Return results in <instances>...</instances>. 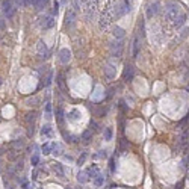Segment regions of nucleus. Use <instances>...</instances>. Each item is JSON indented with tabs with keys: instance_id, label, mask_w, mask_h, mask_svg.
<instances>
[{
	"instance_id": "obj_35",
	"label": "nucleus",
	"mask_w": 189,
	"mask_h": 189,
	"mask_svg": "<svg viewBox=\"0 0 189 189\" xmlns=\"http://www.w3.org/2000/svg\"><path fill=\"white\" fill-rule=\"evenodd\" d=\"M96 157H107V151H106V150H100Z\"/></svg>"
},
{
	"instance_id": "obj_23",
	"label": "nucleus",
	"mask_w": 189,
	"mask_h": 189,
	"mask_svg": "<svg viewBox=\"0 0 189 189\" xmlns=\"http://www.w3.org/2000/svg\"><path fill=\"white\" fill-rule=\"evenodd\" d=\"M24 145V141L23 139H15L14 142H12V147L15 148V150H18V148H21Z\"/></svg>"
},
{
	"instance_id": "obj_37",
	"label": "nucleus",
	"mask_w": 189,
	"mask_h": 189,
	"mask_svg": "<svg viewBox=\"0 0 189 189\" xmlns=\"http://www.w3.org/2000/svg\"><path fill=\"white\" fill-rule=\"evenodd\" d=\"M23 189H33V185H32V183H24V185H23Z\"/></svg>"
},
{
	"instance_id": "obj_43",
	"label": "nucleus",
	"mask_w": 189,
	"mask_h": 189,
	"mask_svg": "<svg viewBox=\"0 0 189 189\" xmlns=\"http://www.w3.org/2000/svg\"><path fill=\"white\" fill-rule=\"evenodd\" d=\"M0 41H2V33H0Z\"/></svg>"
},
{
	"instance_id": "obj_26",
	"label": "nucleus",
	"mask_w": 189,
	"mask_h": 189,
	"mask_svg": "<svg viewBox=\"0 0 189 189\" xmlns=\"http://www.w3.org/2000/svg\"><path fill=\"white\" fill-rule=\"evenodd\" d=\"M52 150H53V145H52V144H44V145H43V153H44V154H50Z\"/></svg>"
},
{
	"instance_id": "obj_25",
	"label": "nucleus",
	"mask_w": 189,
	"mask_h": 189,
	"mask_svg": "<svg viewBox=\"0 0 189 189\" xmlns=\"http://www.w3.org/2000/svg\"><path fill=\"white\" fill-rule=\"evenodd\" d=\"M52 133V126H49V124H45V126H43V129H41V135L44 136V135H50Z\"/></svg>"
},
{
	"instance_id": "obj_6",
	"label": "nucleus",
	"mask_w": 189,
	"mask_h": 189,
	"mask_svg": "<svg viewBox=\"0 0 189 189\" xmlns=\"http://www.w3.org/2000/svg\"><path fill=\"white\" fill-rule=\"evenodd\" d=\"M130 9V6L129 5H121V3H113V11H115V18H120V17H123L127 11Z\"/></svg>"
},
{
	"instance_id": "obj_39",
	"label": "nucleus",
	"mask_w": 189,
	"mask_h": 189,
	"mask_svg": "<svg viewBox=\"0 0 189 189\" xmlns=\"http://www.w3.org/2000/svg\"><path fill=\"white\" fill-rule=\"evenodd\" d=\"M14 2H15V6H24L23 0H14Z\"/></svg>"
},
{
	"instance_id": "obj_33",
	"label": "nucleus",
	"mask_w": 189,
	"mask_h": 189,
	"mask_svg": "<svg viewBox=\"0 0 189 189\" xmlns=\"http://www.w3.org/2000/svg\"><path fill=\"white\" fill-rule=\"evenodd\" d=\"M52 76H53V73H49V76H47L45 82H44V86H49V85L52 83Z\"/></svg>"
},
{
	"instance_id": "obj_4",
	"label": "nucleus",
	"mask_w": 189,
	"mask_h": 189,
	"mask_svg": "<svg viewBox=\"0 0 189 189\" xmlns=\"http://www.w3.org/2000/svg\"><path fill=\"white\" fill-rule=\"evenodd\" d=\"M123 49H124V43L121 39H115L113 43H111V55L113 58H120L123 55Z\"/></svg>"
},
{
	"instance_id": "obj_29",
	"label": "nucleus",
	"mask_w": 189,
	"mask_h": 189,
	"mask_svg": "<svg viewBox=\"0 0 189 189\" xmlns=\"http://www.w3.org/2000/svg\"><path fill=\"white\" fill-rule=\"evenodd\" d=\"M30 162H32V166H38V164H39V156H38V154H33L32 159H30Z\"/></svg>"
},
{
	"instance_id": "obj_22",
	"label": "nucleus",
	"mask_w": 189,
	"mask_h": 189,
	"mask_svg": "<svg viewBox=\"0 0 189 189\" xmlns=\"http://www.w3.org/2000/svg\"><path fill=\"white\" fill-rule=\"evenodd\" d=\"M92 138V130H86V132H83V135H82V139L85 141V142H89V139Z\"/></svg>"
},
{
	"instance_id": "obj_27",
	"label": "nucleus",
	"mask_w": 189,
	"mask_h": 189,
	"mask_svg": "<svg viewBox=\"0 0 189 189\" xmlns=\"http://www.w3.org/2000/svg\"><path fill=\"white\" fill-rule=\"evenodd\" d=\"M64 80H65L64 74H59V76H58V85L62 88V89H65V82H64Z\"/></svg>"
},
{
	"instance_id": "obj_30",
	"label": "nucleus",
	"mask_w": 189,
	"mask_h": 189,
	"mask_svg": "<svg viewBox=\"0 0 189 189\" xmlns=\"http://www.w3.org/2000/svg\"><path fill=\"white\" fill-rule=\"evenodd\" d=\"M45 115H47V118L52 117V104H50L49 102L45 103Z\"/></svg>"
},
{
	"instance_id": "obj_18",
	"label": "nucleus",
	"mask_w": 189,
	"mask_h": 189,
	"mask_svg": "<svg viewBox=\"0 0 189 189\" xmlns=\"http://www.w3.org/2000/svg\"><path fill=\"white\" fill-rule=\"evenodd\" d=\"M47 2H49V0H33V3H32V5L35 6V9L39 11V9H43L44 6L47 5Z\"/></svg>"
},
{
	"instance_id": "obj_12",
	"label": "nucleus",
	"mask_w": 189,
	"mask_h": 189,
	"mask_svg": "<svg viewBox=\"0 0 189 189\" xmlns=\"http://www.w3.org/2000/svg\"><path fill=\"white\" fill-rule=\"evenodd\" d=\"M112 35H113V38H115V39H121V38L126 35V32H124L123 27H120V26H115V27L112 29Z\"/></svg>"
},
{
	"instance_id": "obj_5",
	"label": "nucleus",
	"mask_w": 189,
	"mask_h": 189,
	"mask_svg": "<svg viewBox=\"0 0 189 189\" xmlns=\"http://www.w3.org/2000/svg\"><path fill=\"white\" fill-rule=\"evenodd\" d=\"M77 20V11L74 8H68L67 9V14H65V24L67 26H73Z\"/></svg>"
},
{
	"instance_id": "obj_44",
	"label": "nucleus",
	"mask_w": 189,
	"mask_h": 189,
	"mask_svg": "<svg viewBox=\"0 0 189 189\" xmlns=\"http://www.w3.org/2000/svg\"><path fill=\"white\" fill-rule=\"evenodd\" d=\"M0 85H2V77H0Z\"/></svg>"
},
{
	"instance_id": "obj_10",
	"label": "nucleus",
	"mask_w": 189,
	"mask_h": 189,
	"mask_svg": "<svg viewBox=\"0 0 189 189\" xmlns=\"http://www.w3.org/2000/svg\"><path fill=\"white\" fill-rule=\"evenodd\" d=\"M36 52L38 55L41 58H47V55H49V49H47V44L43 41V39H39V41L36 43Z\"/></svg>"
},
{
	"instance_id": "obj_11",
	"label": "nucleus",
	"mask_w": 189,
	"mask_h": 189,
	"mask_svg": "<svg viewBox=\"0 0 189 189\" xmlns=\"http://www.w3.org/2000/svg\"><path fill=\"white\" fill-rule=\"evenodd\" d=\"M186 21H188V15H186V14H180V15L177 17V20L174 21V27H175V29L183 27V26L186 24Z\"/></svg>"
},
{
	"instance_id": "obj_32",
	"label": "nucleus",
	"mask_w": 189,
	"mask_h": 189,
	"mask_svg": "<svg viewBox=\"0 0 189 189\" xmlns=\"http://www.w3.org/2000/svg\"><path fill=\"white\" fill-rule=\"evenodd\" d=\"M85 160H86V153H82V156L77 159V165H79V166H80V165H83V164H85Z\"/></svg>"
},
{
	"instance_id": "obj_38",
	"label": "nucleus",
	"mask_w": 189,
	"mask_h": 189,
	"mask_svg": "<svg viewBox=\"0 0 189 189\" xmlns=\"http://www.w3.org/2000/svg\"><path fill=\"white\" fill-rule=\"evenodd\" d=\"M23 3H24V6H30L33 3V0H23Z\"/></svg>"
},
{
	"instance_id": "obj_36",
	"label": "nucleus",
	"mask_w": 189,
	"mask_h": 189,
	"mask_svg": "<svg viewBox=\"0 0 189 189\" xmlns=\"http://www.w3.org/2000/svg\"><path fill=\"white\" fill-rule=\"evenodd\" d=\"M58 12H59V3L55 2V5H53V14H56V15H58Z\"/></svg>"
},
{
	"instance_id": "obj_45",
	"label": "nucleus",
	"mask_w": 189,
	"mask_h": 189,
	"mask_svg": "<svg viewBox=\"0 0 189 189\" xmlns=\"http://www.w3.org/2000/svg\"><path fill=\"white\" fill-rule=\"evenodd\" d=\"M0 120H2V113H0Z\"/></svg>"
},
{
	"instance_id": "obj_8",
	"label": "nucleus",
	"mask_w": 189,
	"mask_h": 189,
	"mask_svg": "<svg viewBox=\"0 0 189 189\" xmlns=\"http://www.w3.org/2000/svg\"><path fill=\"white\" fill-rule=\"evenodd\" d=\"M55 18L53 17H43V18H39V27L41 29H52L53 26H55Z\"/></svg>"
},
{
	"instance_id": "obj_41",
	"label": "nucleus",
	"mask_w": 189,
	"mask_h": 189,
	"mask_svg": "<svg viewBox=\"0 0 189 189\" xmlns=\"http://www.w3.org/2000/svg\"><path fill=\"white\" fill-rule=\"evenodd\" d=\"M111 171H112V173L115 171V164H113V159L111 160Z\"/></svg>"
},
{
	"instance_id": "obj_21",
	"label": "nucleus",
	"mask_w": 189,
	"mask_h": 189,
	"mask_svg": "<svg viewBox=\"0 0 189 189\" xmlns=\"http://www.w3.org/2000/svg\"><path fill=\"white\" fill-rule=\"evenodd\" d=\"M112 139V127H106L104 129V141Z\"/></svg>"
},
{
	"instance_id": "obj_31",
	"label": "nucleus",
	"mask_w": 189,
	"mask_h": 189,
	"mask_svg": "<svg viewBox=\"0 0 189 189\" xmlns=\"http://www.w3.org/2000/svg\"><path fill=\"white\" fill-rule=\"evenodd\" d=\"M86 175H88L86 173H79V175H77V180H79V181H82V183H85V181L88 180V179H86Z\"/></svg>"
},
{
	"instance_id": "obj_14",
	"label": "nucleus",
	"mask_w": 189,
	"mask_h": 189,
	"mask_svg": "<svg viewBox=\"0 0 189 189\" xmlns=\"http://www.w3.org/2000/svg\"><path fill=\"white\" fill-rule=\"evenodd\" d=\"M67 118H68L70 121H76V120H79V118H80V111H79V109H73V111H70V112H68V115H67Z\"/></svg>"
},
{
	"instance_id": "obj_24",
	"label": "nucleus",
	"mask_w": 189,
	"mask_h": 189,
	"mask_svg": "<svg viewBox=\"0 0 189 189\" xmlns=\"http://www.w3.org/2000/svg\"><path fill=\"white\" fill-rule=\"evenodd\" d=\"M36 118V112H29V113H26V121L27 123H33V120Z\"/></svg>"
},
{
	"instance_id": "obj_34",
	"label": "nucleus",
	"mask_w": 189,
	"mask_h": 189,
	"mask_svg": "<svg viewBox=\"0 0 189 189\" xmlns=\"http://www.w3.org/2000/svg\"><path fill=\"white\" fill-rule=\"evenodd\" d=\"M62 120H64V112H62V109H58V121L62 123Z\"/></svg>"
},
{
	"instance_id": "obj_2",
	"label": "nucleus",
	"mask_w": 189,
	"mask_h": 189,
	"mask_svg": "<svg viewBox=\"0 0 189 189\" xmlns=\"http://www.w3.org/2000/svg\"><path fill=\"white\" fill-rule=\"evenodd\" d=\"M165 14H166V18L170 21H175L177 17L180 15V5L179 3H174V2H170L165 5Z\"/></svg>"
},
{
	"instance_id": "obj_16",
	"label": "nucleus",
	"mask_w": 189,
	"mask_h": 189,
	"mask_svg": "<svg viewBox=\"0 0 189 189\" xmlns=\"http://www.w3.org/2000/svg\"><path fill=\"white\" fill-rule=\"evenodd\" d=\"M86 174H88V177H92V179H96L97 175L100 174V173H98V166H97V165H94V166H91V168H88Z\"/></svg>"
},
{
	"instance_id": "obj_15",
	"label": "nucleus",
	"mask_w": 189,
	"mask_h": 189,
	"mask_svg": "<svg viewBox=\"0 0 189 189\" xmlns=\"http://www.w3.org/2000/svg\"><path fill=\"white\" fill-rule=\"evenodd\" d=\"M104 73H106V76L109 77V79H113L115 77V70H113V65L109 62L106 65V68H104Z\"/></svg>"
},
{
	"instance_id": "obj_20",
	"label": "nucleus",
	"mask_w": 189,
	"mask_h": 189,
	"mask_svg": "<svg viewBox=\"0 0 189 189\" xmlns=\"http://www.w3.org/2000/svg\"><path fill=\"white\" fill-rule=\"evenodd\" d=\"M103 183H104V177H103L102 174H98L97 177L94 179V185H96V186H102Z\"/></svg>"
},
{
	"instance_id": "obj_9",
	"label": "nucleus",
	"mask_w": 189,
	"mask_h": 189,
	"mask_svg": "<svg viewBox=\"0 0 189 189\" xmlns=\"http://www.w3.org/2000/svg\"><path fill=\"white\" fill-rule=\"evenodd\" d=\"M71 60V52L68 49H60L59 50V62L60 64H68Z\"/></svg>"
},
{
	"instance_id": "obj_42",
	"label": "nucleus",
	"mask_w": 189,
	"mask_h": 189,
	"mask_svg": "<svg viewBox=\"0 0 189 189\" xmlns=\"http://www.w3.org/2000/svg\"><path fill=\"white\" fill-rule=\"evenodd\" d=\"M32 135H33V126L29 127V136H32Z\"/></svg>"
},
{
	"instance_id": "obj_1",
	"label": "nucleus",
	"mask_w": 189,
	"mask_h": 189,
	"mask_svg": "<svg viewBox=\"0 0 189 189\" xmlns=\"http://www.w3.org/2000/svg\"><path fill=\"white\" fill-rule=\"evenodd\" d=\"M115 20V11H113V5H107L104 11L102 12V17H100V21H98V26L100 29H102L103 32L107 30L111 27L112 21Z\"/></svg>"
},
{
	"instance_id": "obj_17",
	"label": "nucleus",
	"mask_w": 189,
	"mask_h": 189,
	"mask_svg": "<svg viewBox=\"0 0 189 189\" xmlns=\"http://www.w3.org/2000/svg\"><path fill=\"white\" fill-rule=\"evenodd\" d=\"M139 47H141V44H139V36L136 35V36H135V39H133V58H136V56H138V53H139Z\"/></svg>"
},
{
	"instance_id": "obj_3",
	"label": "nucleus",
	"mask_w": 189,
	"mask_h": 189,
	"mask_svg": "<svg viewBox=\"0 0 189 189\" xmlns=\"http://www.w3.org/2000/svg\"><path fill=\"white\" fill-rule=\"evenodd\" d=\"M2 11H3V14L8 18H12L14 14L17 12V8H15V5H14L12 0H3V2H2Z\"/></svg>"
},
{
	"instance_id": "obj_13",
	"label": "nucleus",
	"mask_w": 189,
	"mask_h": 189,
	"mask_svg": "<svg viewBox=\"0 0 189 189\" xmlns=\"http://www.w3.org/2000/svg\"><path fill=\"white\" fill-rule=\"evenodd\" d=\"M53 171H55V173H56V174L59 175L60 179H64V177H65V171H64V166L60 165V164H55V165H53Z\"/></svg>"
},
{
	"instance_id": "obj_7",
	"label": "nucleus",
	"mask_w": 189,
	"mask_h": 189,
	"mask_svg": "<svg viewBox=\"0 0 189 189\" xmlns=\"http://www.w3.org/2000/svg\"><path fill=\"white\" fill-rule=\"evenodd\" d=\"M159 11H160V3H159V2L148 3V6H147V15H148V18H151V17H154V15H157V14H159Z\"/></svg>"
},
{
	"instance_id": "obj_40",
	"label": "nucleus",
	"mask_w": 189,
	"mask_h": 189,
	"mask_svg": "<svg viewBox=\"0 0 189 189\" xmlns=\"http://www.w3.org/2000/svg\"><path fill=\"white\" fill-rule=\"evenodd\" d=\"M5 29V20L0 18V30H3Z\"/></svg>"
},
{
	"instance_id": "obj_28",
	"label": "nucleus",
	"mask_w": 189,
	"mask_h": 189,
	"mask_svg": "<svg viewBox=\"0 0 189 189\" xmlns=\"http://www.w3.org/2000/svg\"><path fill=\"white\" fill-rule=\"evenodd\" d=\"M188 35H189V27H185L183 30H181V33H180V41H183V39H186L188 38Z\"/></svg>"
},
{
	"instance_id": "obj_19",
	"label": "nucleus",
	"mask_w": 189,
	"mask_h": 189,
	"mask_svg": "<svg viewBox=\"0 0 189 189\" xmlns=\"http://www.w3.org/2000/svg\"><path fill=\"white\" fill-rule=\"evenodd\" d=\"M133 77V67H126V71H124V79H132Z\"/></svg>"
},
{
	"instance_id": "obj_46",
	"label": "nucleus",
	"mask_w": 189,
	"mask_h": 189,
	"mask_svg": "<svg viewBox=\"0 0 189 189\" xmlns=\"http://www.w3.org/2000/svg\"><path fill=\"white\" fill-rule=\"evenodd\" d=\"M9 189H12V188H9Z\"/></svg>"
}]
</instances>
